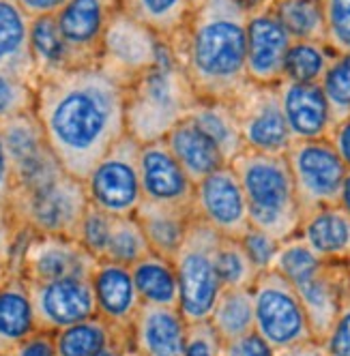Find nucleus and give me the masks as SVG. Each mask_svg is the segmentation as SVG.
Returning a JSON list of instances; mask_svg holds the SVG:
<instances>
[{"instance_id":"obj_1","label":"nucleus","mask_w":350,"mask_h":356,"mask_svg":"<svg viewBox=\"0 0 350 356\" xmlns=\"http://www.w3.org/2000/svg\"><path fill=\"white\" fill-rule=\"evenodd\" d=\"M35 116L61 165L84 181L127 134L125 86L102 67H76L39 78Z\"/></svg>"},{"instance_id":"obj_2","label":"nucleus","mask_w":350,"mask_h":356,"mask_svg":"<svg viewBox=\"0 0 350 356\" xmlns=\"http://www.w3.org/2000/svg\"><path fill=\"white\" fill-rule=\"evenodd\" d=\"M245 0H196L185 26L168 43L198 99L232 101L247 84Z\"/></svg>"},{"instance_id":"obj_3","label":"nucleus","mask_w":350,"mask_h":356,"mask_svg":"<svg viewBox=\"0 0 350 356\" xmlns=\"http://www.w3.org/2000/svg\"><path fill=\"white\" fill-rule=\"evenodd\" d=\"M196 101L187 75L166 43L159 60L125 88L127 136L140 144L164 140L174 124L189 116Z\"/></svg>"},{"instance_id":"obj_4","label":"nucleus","mask_w":350,"mask_h":356,"mask_svg":"<svg viewBox=\"0 0 350 356\" xmlns=\"http://www.w3.org/2000/svg\"><path fill=\"white\" fill-rule=\"evenodd\" d=\"M230 165L241 178L252 227L282 243L296 236L303 223V211L286 157L243 150Z\"/></svg>"},{"instance_id":"obj_5","label":"nucleus","mask_w":350,"mask_h":356,"mask_svg":"<svg viewBox=\"0 0 350 356\" xmlns=\"http://www.w3.org/2000/svg\"><path fill=\"white\" fill-rule=\"evenodd\" d=\"M86 209L84 181L69 172H61L35 187L13 189L11 195L13 223L31 234L76 238Z\"/></svg>"},{"instance_id":"obj_6","label":"nucleus","mask_w":350,"mask_h":356,"mask_svg":"<svg viewBox=\"0 0 350 356\" xmlns=\"http://www.w3.org/2000/svg\"><path fill=\"white\" fill-rule=\"evenodd\" d=\"M221 236L193 215L187 236L174 258L179 275V312L189 324L209 322L221 294L217 275V247Z\"/></svg>"},{"instance_id":"obj_7","label":"nucleus","mask_w":350,"mask_h":356,"mask_svg":"<svg viewBox=\"0 0 350 356\" xmlns=\"http://www.w3.org/2000/svg\"><path fill=\"white\" fill-rule=\"evenodd\" d=\"M252 296L256 333L278 354L314 341L301 298L278 270L260 273L252 286Z\"/></svg>"},{"instance_id":"obj_8","label":"nucleus","mask_w":350,"mask_h":356,"mask_svg":"<svg viewBox=\"0 0 350 356\" xmlns=\"http://www.w3.org/2000/svg\"><path fill=\"white\" fill-rule=\"evenodd\" d=\"M88 204L112 217H134L144 202L140 142L125 134L84 178Z\"/></svg>"},{"instance_id":"obj_9","label":"nucleus","mask_w":350,"mask_h":356,"mask_svg":"<svg viewBox=\"0 0 350 356\" xmlns=\"http://www.w3.org/2000/svg\"><path fill=\"white\" fill-rule=\"evenodd\" d=\"M284 157L292 174L303 217L316 209L337 207L348 168L329 138L292 140Z\"/></svg>"},{"instance_id":"obj_10","label":"nucleus","mask_w":350,"mask_h":356,"mask_svg":"<svg viewBox=\"0 0 350 356\" xmlns=\"http://www.w3.org/2000/svg\"><path fill=\"white\" fill-rule=\"evenodd\" d=\"M245 150L262 155H286L292 136L284 118L278 86L247 82L232 99Z\"/></svg>"},{"instance_id":"obj_11","label":"nucleus","mask_w":350,"mask_h":356,"mask_svg":"<svg viewBox=\"0 0 350 356\" xmlns=\"http://www.w3.org/2000/svg\"><path fill=\"white\" fill-rule=\"evenodd\" d=\"M164 45L166 41L153 31L142 26L127 13L118 11L106 33L99 67L127 88L159 60Z\"/></svg>"},{"instance_id":"obj_12","label":"nucleus","mask_w":350,"mask_h":356,"mask_svg":"<svg viewBox=\"0 0 350 356\" xmlns=\"http://www.w3.org/2000/svg\"><path fill=\"white\" fill-rule=\"evenodd\" d=\"M191 211L223 238H243L252 227L241 178L230 163L196 183Z\"/></svg>"},{"instance_id":"obj_13","label":"nucleus","mask_w":350,"mask_h":356,"mask_svg":"<svg viewBox=\"0 0 350 356\" xmlns=\"http://www.w3.org/2000/svg\"><path fill=\"white\" fill-rule=\"evenodd\" d=\"M0 129H3L5 146L11 161L13 189L35 187L47 181V178L67 172L45 142L35 112L0 122Z\"/></svg>"},{"instance_id":"obj_14","label":"nucleus","mask_w":350,"mask_h":356,"mask_svg":"<svg viewBox=\"0 0 350 356\" xmlns=\"http://www.w3.org/2000/svg\"><path fill=\"white\" fill-rule=\"evenodd\" d=\"M292 37L284 29L273 3L249 7L247 15V82L278 86L284 80V65Z\"/></svg>"},{"instance_id":"obj_15","label":"nucleus","mask_w":350,"mask_h":356,"mask_svg":"<svg viewBox=\"0 0 350 356\" xmlns=\"http://www.w3.org/2000/svg\"><path fill=\"white\" fill-rule=\"evenodd\" d=\"M37 330H58L97 316V300L90 277H65L54 282H29Z\"/></svg>"},{"instance_id":"obj_16","label":"nucleus","mask_w":350,"mask_h":356,"mask_svg":"<svg viewBox=\"0 0 350 356\" xmlns=\"http://www.w3.org/2000/svg\"><path fill=\"white\" fill-rule=\"evenodd\" d=\"M118 11V0H67L54 15L73 67L99 65L106 33Z\"/></svg>"},{"instance_id":"obj_17","label":"nucleus","mask_w":350,"mask_h":356,"mask_svg":"<svg viewBox=\"0 0 350 356\" xmlns=\"http://www.w3.org/2000/svg\"><path fill=\"white\" fill-rule=\"evenodd\" d=\"M97 258L71 236L33 234L15 268L26 282H54L65 277H93Z\"/></svg>"},{"instance_id":"obj_18","label":"nucleus","mask_w":350,"mask_h":356,"mask_svg":"<svg viewBox=\"0 0 350 356\" xmlns=\"http://www.w3.org/2000/svg\"><path fill=\"white\" fill-rule=\"evenodd\" d=\"M140 183L146 202L191 209L196 183L172 155L166 140L140 144Z\"/></svg>"},{"instance_id":"obj_19","label":"nucleus","mask_w":350,"mask_h":356,"mask_svg":"<svg viewBox=\"0 0 350 356\" xmlns=\"http://www.w3.org/2000/svg\"><path fill=\"white\" fill-rule=\"evenodd\" d=\"M292 286L303 302L314 341L322 343L324 337L329 335L342 305L350 296V277H348L346 264L324 262L310 277L301 279V282H296Z\"/></svg>"},{"instance_id":"obj_20","label":"nucleus","mask_w":350,"mask_h":356,"mask_svg":"<svg viewBox=\"0 0 350 356\" xmlns=\"http://www.w3.org/2000/svg\"><path fill=\"white\" fill-rule=\"evenodd\" d=\"M97 316L112 324L118 333H127L142 307L132 268L110 260H99L93 270Z\"/></svg>"},{"instance_id":"obj_21","label":"nucleus","mask_w":350,"mask_h":356,"mask_svg":"<svg viewBox=\"0 0 350 356\" xmlns=\"http://www.w3.org/2000/svg\"><path fill=\"white\" fill-rule=\"evenodd\" d=\"M278 95L292 140L329 138L335 122L327 95L320 84L282 80L278 84Z\"/></svg>"},{"instance_id":"obj_22","label":"nucleus","mask_w":350,"mask_h":356,"mask_svg":"<svg viewBox=\"0 0 350 356\" xmlns=\"http://www.w3.org/2000/svg\"><path fill=\"white\" fill-rule=\"evenodd\" d=\"M187 330L179 307L142 305L132 326L134 350L138 356H185Z\"/></svg>"},{"instance_id":"obj_23","label":"nucleus","mask_w":350,"mask_h":356,"mask_svg":"<svg viewBox=\"0 0 350 356\" xmlns=\"http://www.w3.org/2000/svg\"><path fill=\"white\" fill-rule=\"evenodd\" d=\"M33 17L15 0H0V71L37 88L39 75L31 52Z\"/></svg>"},{"instance_id":"obj_24","label":"nucleus","mask_w":350,"mask_h":356,"mask_svg":"<svg viewBox=\"0 0 350 356\" xmlns=\"http://www.w3.org/2000/svg\"><path fill=\"white\" fill-rule=\"evenodd\" d=\"M37 333V320L29 282L9 270L0 288V354H13L19 343Z\"/></svg>"},{"instance_id":"obj_25","label":"nucleus","mask_w":350,"mask_h":356,"mask_svg":"<svg viewBox=\"0 0 350 356\" xmlns=\"http://www.w3.org/2000/svg\"><path fill=\"white\" fill-rule=\"evenodd\" d=\"M299 236L324 262L350 264V215L340 207H324L308 213Z\"/></svg>"},{"instance_id":"obj_26","label":"nucleus","mask_w":350,"mask_h":356,"mask_svg":"<svg viewBox=\"0 0 350 356\" xmlns=\"http://www.w3.org/2000/svg\"><path fill=\"white\" fill-rule=\"evenodd\" d=\"M164 140L193 183L202 181V178L228 163L219 146L189 116L174 124Z\"/></svg>"},{"instance_id":"obj_27","label":"nucleus","mask_w":350,"mask_h":356,"mask_svg":"<svg viewBox=\"0 0 350 356\" xmlns=\"http://www.w3.org/2000/svg\"><path fill=\"white\" fill-rule=\"evenodd\" d=\"M134 217L138 219L140 227L144 230V236L148 245H151V251L159 253V256L168 260H174L187 236L189 223L193 219V211L153 204V202L144 200Z\"/></svg>"},{"instance_id":"obj_28","label":"nucleus","mask_w":350,"mask_h":356,"mask_svg":"<svg viewBox=\"0 0 350 356\" xmlns=\"http://www.w3.org/2000/svg\"><path fill=\"white\" fill-rule=\"evenodd\" d=\"M129 268L142 305L179 307V275L172 260L151 251Z\"/></svg>"},{"instance_id":"obj_29","label":"nucleus","mask_w":350,"mask_h":356,"mask_svg":"<svg viewBox=\"0 0 350 356\" xmlns=\"http://www.w3.org/2000/svg\"><path fill=\"white\" fill-rule=\"evenodd\" d=\"M189 118H193L200 124V129L219 146L228 163L245 150L232 101L198 99L189 112Z\"/></svg>"},{"instance_id":"obj_30","label":"nucleus","mask_w":350,"mask_h":356,"mask_svg":"<svg viewBox=\"0 0 350 356\" xmlns=\"http://www.w3.org/2000/svg\"><path fill=\"white\" fill-rule=\"evenodd\" d=\"M120 11L153 31L159 39L170 41L193 11L196 0H118Z\"/></svg>"},{"instance_id":"obj_31","label":"nucleus","mask_w":350,"mask_h":356,"mask_svg":"<svg viewBox=\"0 0 350 356\" xmlns=\"http://www.w3.org/2000/svg\"><path fill=\"white\" fill-rule=\"evenodd\" d=\"M209 324L221 339V343H230L256 330L252 288L221 290L215 307L209 316Z\"/></svg>"},{"instance_id":"obj_32","label":"nucleus","mask_w":350,"mask_h":356,"mask_svg":"<svg viewBox=\"0 0 350 356\" xmlns=\"http://www.w3.org/2000/svg\"><path fill=\"white\" fill-rule=\"evenodd\" d=\"M31 52H33V60H35V69L39 78L54 75L67 69H76L54 15L33 17Z\"/></svg>"},{"instance_id":"obj_33","label":"nucleus","mask_w":350,"mask_h":356,"mask_svg":"<svg viewBox=\"0 0 350 356\" xmlns=\"http://www.w3.org/2000/svg\"><path fill=\"white\" fill-rule=\"evenodd\" d=\"M118 330L104 318L93 316L84 322L54 333L56 356H97L106 346L118 339Z\"/></svg>"},{"instance_id":"obj_34","label":"nucleus","mask_w":350,"mask_h":356,"mask_svg":"<svg viewBox=\"0 0 350 356\" xmlns=\"http://www.w3.org/2000/svg\"><path fill=\"white\" fill-rule=\"evenodd\" d=\"M333 56L335 52L327 45V41H292L284 65V80L320 84Z\"/></svg>"},{"instance_id":"obj_35","label":"nucleus","mask_w":350,"mask_h":356,"mask_svg":"<svg viewBox=\"0 0 350 356\" xmlns=\"http://www.w3.org/2000/svg\"><path fill=\"white\" fill-rule=\"evenodd\" d=\"M273 9L292 41H327L320 0H273Z\"/></svg>"},{"instance_id":"obj_36","label":"nucleus","mask_w":350,"mask_h":356,"mask_svg":"<svg viewBox=\"0 0 350 356\" xmlns=\"http://www.w3.org/2000/svg\"><path fill=\"white\" fill-rule=\"evenodd\" d=\"M151 253V245H148L144 230L140 227L136 217H114L110 243L106 249V258L116 264L132 266L138 260Z\"/></svg>"},{"instance_id":"obj_37","label":"nucleus","mask_w":350,"mask_h":356,"mask_svg":"<svg viewBox=\"0 0 350 356\" xmlns=\"http://www.w3.org/2000/svg\"><path fill=\"white\" fill-rule=\"evenodd\" d=\"M217 275L223 290L230 288H252L258 279V270L249 260L239 238H223L217 247Z\"/></svg>"},{"instance_id":"obj_38","label":"nucleus","mask_w":350,"mask_h":356,"mask_svg":"<svg viewBox=\"0 0 350 356\" xmlns=\"http://www.w3.org/2000/svg\"><path fill=\"white\" fill-rule=\"evenodd\" d=\"M324 264V260L310 249V245L301 236H292L280 245L278 256L273 260V270H278L282 277H286L290 284L301 282L310 277L314 270H318Z\"/></svg>"},{"instance_id":"obj_39","label":"nucleus","mask_w":350,"mask_h":356,"mask_svg":"<svg viewBox=\"0 0 350 356\" xmlns=\"http://www.w3.org/2000/svg\"><path fill=\"white\" fill-rule=\"evenodd\" d=\"M320 86L331 106L333 122L350 116V52L333 56L327 73L322 75Z\"/></svg>"},{"instance_id":"obj_40","label":"nucleus","mask_w":350,"mask_h":356,"mask_svg":"<svg viewBox=\"0 0 350 356\" xmlns=\"http://www.w3.org/2000/svg\"><path fill=\"white\" fill-rule=\"evenodd\" d=\"M112 225H114L112 215L88 204V209L80 221L76 238L82 243V247L90 253V256H95L97 260H104L108 243H110V234H112Z\"/></svg>"},{"instance_id":"obj_41","label":"nucleus","mask_w":350,"mask_h":356,"mask_svg":"<svg viewBox=\"0 0 350 356\" xmlns=\"http://www.w3.org/2000/svg\"><path fill=\"white\" fill-rule=\"evenodd\" d=\"M35 112V86L0 71V122Z\"/></svg>"},{"instance_id":"obj_42","label":"nucleus","mask_w":350,"mask_h":356,"mask_svg":"<svg viewBox=\"0 0 350 356\" xmlns=\"http://www.w3.org/2000/svg\"><path fill=\"white\" fill-rule=\"evenodd\" d=\"M327 45L335 54L350 52V0H320Z\"/></svg>"},{"instance_id":"obj_43","label":"nucleus","mask_w":350,"mask_h":356,"mask_svg":"<svg viewBox=\"0 0 350 356\" xmlns=\"http://www.w3.org/2000/svg\"><path fill=\"white\" fill-rule=\"evenodd\" d=\"M243 249L247 251L249 260L256 266L258 273H264V270H271L273 266V260L278 256L280 251V245L282 241H278L275 236L258 230V227H249V230L243 234V238H239Z\"/></svg>"},{"instance_id":"obj_44","label":"nucleus","mask_w":350,"mask_h":356,"mask_svg":"<svg viewBox=\"0 0 350 356\" xmlns=\"http://www.w3.org/2000/svg\"><path fill=\"white\" fill-rule=\"evenodd\" d=\"M185 356H223V343L209 322L189 324Z\"/></svg>"},{"instance_id":"obj_45","label":"nucleus","mask_w":350,"mask_h":356,"mask_svg":"<svg viewBox=\"0 0 350 356\" xmlns=\"http://www.w3.org/2000/svg\"><path fill=\"white\" fill-rule=\"evenodd\" d=\"M320 346L327 356H350V296L342 305L329 335Z\"/></svg>"},{"instance_id":"obj_46","label":"nucleus","mask_w":350,"mask_h":356,"mask_svg":"<svg viewBox=\"0 0 350 356\" xmlns=\"http://www.w3.org/2000/svg\"><path fill=\"white\" fill-rule=\"evenodd\" d=\"M223 356H278V352L252 330L230 343H223Z\"/></svg>"},{"instance_id":"obj_47","label":"nucleus","mask_w":350,"mask_h":356,"mask_svg":"<svg viewBox=\"0 0 350 356\" xmlns=\"http://www.w3.org/2000/svg\"><path fill=\"white\" fill-rule=\"evenodd\" d=\"M11 195H13V172H11V161L5 146L3 129H0V213L11 215Z\"/></svg>"},{"instance_id":"obj_48","label":"nucleus","mask_w":350,"mask_h":356,"mask_svg":"<svg viewBox=\"0 0 350 356\" xmlns=\"http://www.w3.org/2000/svg\"><path fill=\"white\" fill-rule=\"evenodd\" d=\"M13 356H56L54 348V335L37 330L24 343H19L13 352Z\"/></svg>"},{"instance_id":"obj_49","label":"nucleus","mask_w":350,"mask_h":356,"mask_svg":"<svg viewBox=\"0 0 350 356\" xmlns=\"http://www.w3.org/2000/svg\"><path fill=\"white\" fill-rule=\"evenodd\" d=\"M329 140L335 146V150H337V155L342 157L344 165L350 170V116H346L344 120L333 124V129L329 134Z\"/></svg>"},{"instance_id":"obj_50","label":"nucleus","mask_w":350,"mask_h":356,"mask_svg":"<svg viewBox=\"0 0 350 356\" xmlns=\"http://www.w3.org/2000/svg\"><path fill=\"white\" fill-rule=\"evenodd\" d=\"M15 3L31 17H43V15H56L67 5V0H15Z\"/></svg>"},{"instance_id":"obj_51","label":"nucleus","mask_w":350,"mask_h":356,"mask_svg":"<svg viewBox=\"0 0 350 356\" xmlns=\"http://www.w3.org/2000/svg\"><path fill=\"white\" fill-rule=\"evenodd\" d=\"M278 356H327V354H324V348L320 343L312 341V343H305V346H299V348L280 352Z\"/></svg>"},{"instance_id":"obj_52","label":"nucleus","mask_w":350,"mask_h":356,"mask_svg":"<svg viewBox=\"0 0 350 356\" xmlns=\"http://www.w3.org/2000/svg\"><path fill=\"white\" fill-rule=\"evenodd\" d=\"M97 356H138V352L134 350V352H129L127 348L122 346V341L120 339H114L110 346H106L102 352H99Z\"/></svg>"},{"instance_id":"obj_53","label":"nucleus","mask_w":350,"mask_h":356,"mask_svg":"<svg viewBox=\"0 0 350 356\" xmlns=\"http://www.w3.org/2000/svg\"><path fill=\"white\" fill-rule=\"evenodd\" d=\"M337 207L350 215V170H348V174H346V178H344V185H342V193H340Z\"/></svg>"},{"instance_id":"obj_54","label":"nucleus","mask_w":350,"mask_h":356,"mask_svg":"<svg viewBox=\"0 0 350 356\" xmlns=\"http://www.w3.org/2000/svg\"><path fill=\"white\" fill-rule=\"evenodd\" d=\"M7 275H9V270L5 268V260L0 258V288H3V284H5V279H7Z\"/></svg>"},{"instance_id":"obj_55","label":"nucleus","mask_w":350,"mask_h":356,"mask_svg":"<svg viewBox=\"0 0 350 356\" xmlns=\"http://www.w3.org/2000/svg\"><path fill=\"white\" fill-rule=\"evenodd\" d=\"M346 270H348V277H350V264H346Z\"/></svg>"}]
</instances>
